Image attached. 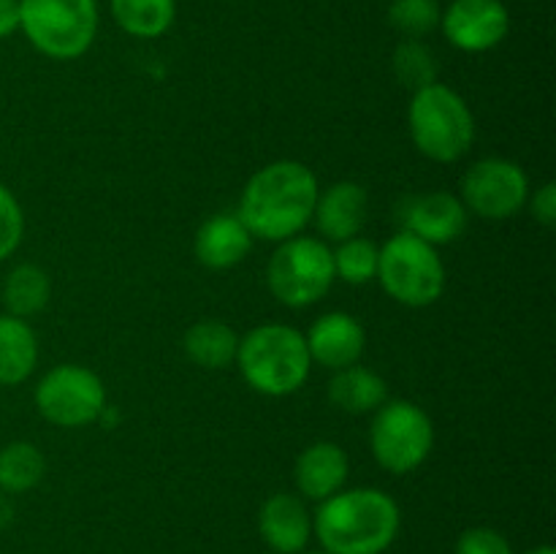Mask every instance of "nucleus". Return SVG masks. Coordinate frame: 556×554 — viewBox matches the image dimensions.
<instances>
[{
	"mask_svg": "<svg viewBox=\"0 0 556 554\" xmlns=\"http://www.w3.org/2000/svg\"><path fill=\"white\" fill-rule=\"evenodd\" d=\"M264 554H280V552H271V549H266V552Z\"/></svg>",
	"mask_w": 556,
	"mask_h": 554,
	"instance_id": "nucleus-34",
	"label": "nucleus"
},
{
	"mask_svg": "<svg viewBox=\"0 0 556 554\" xmlns=\"http://www.w3.org/2000/svg\"><path fill=\"white\" fill-rule=\"evenodd\" d=\"M253 234L237 212H217L206 217L193 237V253L204 269L226 272L242 264L253 250Z\"/></svg>",
	"mask_w": 556,
	"mask_h": 554,
	"instance_id": "nucleus-17",
	"label": "nucleus"
},
{
	"mask_svg": "<svg viewBox=\"0 0 556 554\" xmlns=\"http://www.w3.org/2000/svg\"><path fill=\"white\" fill-rule=\"evenodd\" d=\"M304 340H307L313 364H320L331 373L358 364L367 351V331H364L362 320L345 310L318 315L304 331Z\"/></svg>",
	"mask_w": 556,
	"mask_h": 554,
	"instance_id": "nucleus-13",
	"label": "nucleus"
},
{
	"mask_svg": "<svg viewBox=\"0 0 556 554\" xmlns=\"http://www.w3.org/2000/svg\"><path fill=\"white\" fill-rule=\"evenodd\" d=\"M185 356L201 369H226L237 358L239 335L220 318H201L182 337Z\"/></svg>",
	"mask_w": 556,
	"mask_h": 554,
	"instance_id": "nucleus-20",
	"label": "nucleus"
},
{
	"mask_svg": "<svg viewBox=\"0 0 556 554\" xmlns=\"http://www.w3.org/2000/svg\"><path fill=\"white\" fill-rule=\"evenodd\" d=\"M11 516H14V511H11V505L5 503L3 498H0V527H5L11 521Z\"/></svg>",
	"mask_w": 556,
	"mask_h": 554,
	"instance_id": "nucleus-31",
	"label": "nucleus"
},
{
	"mask_svg": "<svg viewBox=\"0 0 556 554\" xmlns=\"http://www.w3.org/2000/svg\"><path fill=\"white\" fill-rule=\"evenodd\" d=\"M233 364L255 394L271 396V400L296 394L307 383L309 369H313L304 331L291 324H275V320L253 326L248 335L239 337Z\"/></svg>",
	"mask_w": 556,
	"mask_h": 554,
	"instance_id": "nucleus-3",
	"label": "nucleus"
},
{
	"mask_svg": "<svg viewBox=\"0 0 556 554\" xmlns=\"http://www.w3.org/2000/svg\"><path fill=\"white\" fill-rule=\"evenodd\" d=\"M394 217L400 231L424 239L432 248L454 244L465 237L470 212L462 199L448 190H416L396 201Z\"/></svg>",
	"mask_w": 556,
	"mask_h": 554,
	"instance_id": "nucleus-11",
	"label": "nucleus"
},
{
	"mask_svg": "<svg viewBox=\"0 0 556 554\" xmlns=\"http://www.w3.org/2000/svg\"><path fill=\"white\" fill-rule=\"evenodd\" d=\"M527 206H530L532 217H535L543 228H554L556 226V182H552V179L543 182L535 193H530Z\"/></svg>",
	"mask_w": 556,
	"mask_h": 554,
	"instance_id": "nucleus-29",
	"label": "nucleus"
},
{
	"mask_svg": "<svg viewBox=\"0 0 556 554\" xmlns=\"http://www.w3.org/2000/svg\"><path fill=\"white\" fill-rule=\"evenodd\" d=\"M302 554H329V552H324V549H318V552H302Z\"/></svg>",
	"mask_w": 556,
	"mask_h": 554,
	"instance_id": "nucleus-33",
	"label": "nucleus"
},
{
	"mask_svg": "<svg viewBox=\"0 0 556 554\" xmlns=\"http://www.w3.org/2000/svg\"><path fill=\"white\" fill-rule=\"evenodd\" d=\"M114 22L134 38H161L177 20V0H109Z\"/></svg>",
	"mask_w": 556,
	"mask_h": 554,
	"instance_id": "nucleus-22",
	"label": "nucleus"
},
{
	"mask_svg": "<svg viewBox=\"0 0 556 554\" xmlns=\"http://www.w3.org/2000/svg\"><path fill=\"white\" fill-rule=\"evenodd\" d=\"M454 554H516L508 538L494 527H470L456 541Z\"/></svg>",
	"mask_w": 556,
	"mask_h": 554,
	"instance_id": "nucleus-28",
	"label": "nucleus"
},
{
	"mask_svg": "<svg viewBox=\"0 0 556 554\" xmlns=\"http://www.w3.org/2000/svg\"><path fill=\"white\" fill-rule=\"evenodd\" d=\"M331 259H334L337 280L348 286H369L378 277L380 248L362 234L337 242V248H331Z\"/></svg>",
	"mask_w": 556,
	"mask_h": 554,
	"instance_id": "nucleus-25",
	"label": "nucleus"
},
{
	"mask_svg": "<svg viewBox=\"0 0 556 554\" xmlns=\"http://www.w3.org/2000/svg\"><path fill=\"white\" fill-rule=\"evenodd\" d=\"M25 239V212L9 185L0 182V264L20 250Z\"/></svg>",
	"mask_w": 556,
	"mask_h": 554,
	"instance_id": "nucleus-27",
	"label": "nucleus"
},
{
	"mask_svg": "<svg viewBox=\"0 0 556 554\" xmlns=\"http://www.w3.org/2000/svg\"><path fill=\"white\" fill-rule=\"evenodd\" d=\"M33 402L43 421L60 429L90 427L106 413V386L96 369L65 362L41 375Z\"/></svg>",
	"mask_w": 556,
	"mask_h": 554,
	"instance_id": "nucleus-9",
	"label": "nucleus"
},
{
	"mask_svg": "<svg viewBox=\"0 0 556 554\" xmlns=\"http://www.w3.org/2000/svg\"><path fill=\"white\" fill-rule=\"evenodd\" d=\"M348 476H351V459H348V451L334 440L309 443L293 465V483H296L299 498L313 500V503H324L331 494L345 489Z\"/></svg>",
	"mask_w": 556,
	"mask_h": 554,
	"instance_id": "nucleus-16",
	"label": "nucleus"
},
{
	"mask_svg": "<svg viewBox=\"0 0 556 554\" xmlns=\"http://www.w3.org/2000/svg\"><path fill=\"white\" fill-rule=\"evenodd\" d=\"M434 449V424L421 405L410 400H386L372 413L369 451L391 476L416 473Z\"/></svg>",
	"mask_w": 556,
	"mask_h": 554,
	"instance_id": "nucleus-8",
	"label": "nucleus"
},
{
	"mask_svg": "<svg viewBox=\"0 0 556 554\" xmlns=\"http://www.w3.org/2000/svg\"><path fill=\"white\" fill-rule=\"evenodd\" d=\"M530 177L525 168L510 158L489 155L472 163L462 174L459 199L470 215L481 221H510L519 215L530 199Z\"/></svg>",
	"mask_w": 556,
	"mask_h": 554,
	"instance_id": "nucleus-10",
	"label": "nucleus"
},
{
	"mask_svg": "<svg viewBox=\"0 0 556 554\" xmlns=\"http://www.w3.org/2000/svg\"><path fill=\"white\" fill-rule=\"evenodd\" d=\"M440 30L459 52H492L508 38L510 11L503 0H451L440 16Z\"/></svg>",
	"mask_w": 556,
	"mask_h": 554,
	"instance_id": "nucleus-12",
	"label": "nucleus"
},
{
	"mask_svg": "<svg viewBox=\"0 0 556 554\" xmlns=\"http://www.w3.org/2000/svg\"><path fill=\"white\" fill-rule=\"evenodd\" d=\"M96 0H20V30L49 60H79L98 36Z\"/></svg>",
	"mask_w": 556,
	"mask_h": 554,
	"instance_id": "nucleus-6",
	"label": "nucleus"
},
{
	"mask_svg": "<svg viewBox=\"0 0 556 554\" xmlns=\"http://www.w3.org/2000/svg\"><path fill=\"white\" fill-rule=\"evenodd\" d=\"M400 527V503L378 487L340 489L313 514V536L329 554H383Z\"/></svg>",
	"mask_w": 556,
	"mask_h": 554,
	"instance_id": "nucleus-2",
	"label": "nucleus"
},
{
	"mask_svg": "<svg viewBox=\"0 0 556 554\" xmlns=\"http://www.w3.org/2000/svg\"><path fill=\"white\" fill-rule=\"evenodd\" d=\"M38 335L30 320L16 315H0V386L11 389L36 373Z\"/></svg>",
	"mask_w": 556,
	"mask_h": 554,
	"instance_id": "nucleus-19",
	"label": "nucleus"
},
{
	"mask_svg": "<svg viewBox=\"0 0 556 554\" xmlns=\"http://www.w3.org/2000/svg\"><path fill=\"white\" fill-rule=\"evenodd\" d=\"M47 476V456L30 440H11L0 449V492L27 494Z\"/></svg>",
	"mask_w": 556,
	"mask_h": 554,
	"instance_id": "nucleus-23",
	"label": "nucleus"
},
{
	"mask_svg": "<svg viewBox=\"0 0 556 554\" xmlns=\"http://www.w3.org/2000/svg\"><path fill=\"white\" fill-rule=\"evenodd\" d=\"M375 280L396 304L421 310L432 307L443 297L448 272L438 248L407 231H396L380 248Z\"/></svg>",
	"mask_w": 556,
	"mask_h": 554,
	"instance_id": "nucleus-5",
	"label": "nucleus"
},
{
	"mask_svg": "<svg viewBox=\"0 0 556 554\" xmlns=\"http://www.w3.org/2000/svg\"><path fill=\"white\" fill-rule=\"evenodd\" d=\"M407 130L427 161L459 163L476 144V114L462 92L443 81H432L413 92Z\"/></svg>",
	"mask_w": 556,
	"mask_h": 554,
	"instance_id": "nucleus-4",
	"label": "nucleus"
},
{
	"mask_svg": "<svg viewBox=\"0 0 556 554\" xmlns=\"http://www.w3.org/2000/svg\"><path fill=\"white\" fill-rule=\"evenodd\" d=\"M527 554H556V552H554V546H548V543H543V546L530 549V552H527Z\"/></svg>",
	"mask_w": 556,
	"mask_h": 554,
	"instance_id": "nucleus-32",
	"label": "nucleus"
},
{
	"mask_svg": "<svg viewBox=\"0 0 556 554\" xmlns=\"http://www.w3.org/2000/svg\"><path fill=\"white\" fill-rule=\"evenodd\" d=\"M369 215V196L364 185L353 179H340L320 190L315 201L313 223L318 228L324 242H345V239L358 237L367 226Z\"/></svg>",
	"mask_w": 556,
	"mask_h": 554,
	"instance_id": "nucleus-14",
	"label": "nucleus"
},
{
	"mask_svg": "<svg viewBox=\"0 0 556 554\" xmlns=\"http://www.w3.org/2000/svg\"><path fill=\"white\" fill-rule=\"evenodd\" d=\"M389 400V383L383 375L364 364L337 369L329 380V402L348 416H372Z\"/></svg>",
	"mask_w": 556,
	"mask_h": 554,
	"instance_id": "nucleus-18",
	"label": "nucleus"
},
{
	"mask_svg": "<svg viewBox=\"0 0 556 554\" xmlns=\"http://www.w3.org/2000/svg\"><path fill=\"white\" fill-rule=\"evenodd\" d=\"M318 177L302 161H271L261 166L244 182L239 193L237 215L264 242H286L313 223L315 201H318Z\"/></svg>",
	"mask_w": 556,
	"mask_h": 554,
	"instance_id": "nucleus-1",
	"label": "nucleus"
},
{
	"mask_svg": "<svg viewBox=\"0 0 556 554\" xmlns=\"http://www.w3.org/2000/svg\"><path fill=\"white\" fill-rule=\"evenodd\" d=\"M391 71H394V79L410 92L440 81L438 58H434L432 47H427L421 38H402L396 43L394 54H391Z\"/></svg>",
	"mask_w": 556,
	"mask_h": 554,
	"instance_id": "nucleus-24",
	"label": "nucleus"
},
{
	"mask_svg": "<svg viewBox=\"0 0 556 554\" xmlns=\"http://www.w3.org/2000/svg\"><path fill=\"white\" fill-rule=\"evenodd\" d=\"M443 5L438 0H391L389 25L402 38H424L440 27Z\"/></svg>",
	"mask_w": 556,
	"mask_h": 554,
	"instance_id": "nucleus-26",
	"label": "nucleus"
},
{
	"mask_svg": "<svg viewBox=\"0 0 556 554\" xmlns=\"http://www.w3.org/2000/svg\"><path fill=\"white\" fill-rule=\"evenodd\" d=\"M337 282L329 242L307 234L277 244L266 261V288L288 310H307L318 304Z\"/></svg>",
	"mask_w": 556,
	"mask_h": 554,
	"instance_id": "nucleus-7",
	"label": "nucleus"
},
{
	"mask_svg": "<svg viewBox=\"0 0 556 554\" xmlns=\"http://www.w3.org/2000/svg\"><path fill=\"white\" fill-rule=\"evenodd\" d=\"M0 299H3V307L9 315L25 320L33 318V315L43 313L49 299H52V277L38 264H16L5 275Z\"/></svg>",
	"mask_w": 556,
	"mask_h": 554,
	"instance_id": "nucleus-21",
	"label": "nucleus"
},
{
	"mask_svg": "<svg viewBox=\"0 0 556 554\" xmlns=\"http://www.w3.org/2000/svg\"><path fill=\"white\" fill-rule=\"evenodd\" d=\"M258 532L271 552L302 554L313 538V514L299 494L275 492L261 503Z\"/></svg>",
	"mask_w": 556,
	"mask_h": 554,
	"instance_id": "nucleus-15",
	"label": "nucleus"
},
{
	"mask_svg": "<svg viewBox=\"0 0 556 554\" xmlns=\"http://www.w3.org/2000/svg\"><path fill=\"white\" fill-rule=\"evenodd\" d=\"M20 30V0H0V41Z\"/></svg>",
	"mask_w": 556,
	"mask_h": 554,
	"instance_id": "nucleus-30",
	"label": "nucleus"
}]
</instances>
